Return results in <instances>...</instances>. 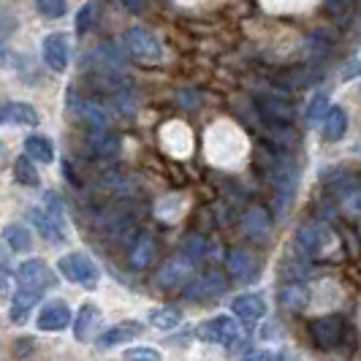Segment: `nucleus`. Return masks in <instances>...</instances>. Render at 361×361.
<instances>
[{"instance_id": "1", "label": "nucleus", "mask_w": 361, "mask_h": 361, "mask_svg": "<svg viewBox=\"0 0 361 361\" xmlns=\"http://www.w3.org/2000/svg\"><path fill=\"white\" fill-rule=\"evenodd\" d=\"M57 269L66 280H71L82 288H95L101 280V271L87 253H68L57 261Z\"/></svg>"}, {"instance_id": "2", "label": "nucleus", "mask_w": 361, "mask_h": 361, "mask_svg": "<svg viewBox=\"0 0 361 361\" xmlns=\"http://www.w3.org/2000/svg\"><path fill=\"white\" fill-rule=\"evenodd\" d=\"M196 334L201 343L223 345V348H234L236 343H242V326L231 315H215V318L204 321Z\"/></svg>"}, {"instance_id": "3", "label": "nucleus", "mask_w": 361, "mask_h": 361, "mask_svg": "<svg viewBox=\"0 0 361 361\" xmlns=\"http://www.w3.org/2000/svg\"><path fill=\"white\" fill-rule=\"evenodd\" d=\"M126 49L133 57H139L142 63H158L163 57L161 41L155 38L152 30H147L142 25H133L126 30Z\"/></svg>"}, {"instance_id": "4", "label": "nucleus", "mask_w": 361, "mask_h": 361, "mask_svg": "<svg viewBox=\"0 0 361 361\" xmlns=\"http://www.w3.org/2000/svg\"><path fill=\"white\" fill-rule=\"evenodd\" d=\"M296 242H299V247H302L307 255L318 258V255H324L326 250H329L331 231L326 228L321 220H307V223H302V226H299V231H296Z\"/></svg>"}, {"instance_id": "5", "label": "nucleus", "mask_w": 361, "mask_h": 361, "mask_svg": "<svg viewBox=\"0 0 361 361\" xmlns=\"http://www.w3.org/2000/svg\"><path fill=\"white\" fill-rule=\"evenodd\" d=\"M49 283H52V269H49L41 258H30V261H25V264L17 269L19 288L41 293V290L49 288Z\"/></svg>"}, {"instance_id": "6", "label": "nucleus", "mask_w": 361, "mask_h": 361, "mask_svg": "<svg viewBox=\"0 0 361 361\" xmlns=\"http://www.w3.org/2000/svg\"><path fill=\"white\" fill-rule=\"evenodd\" d=\"M190 271H193V258L188 253H180V255H171L166 264L161 267V271H158V286L166 290L171 288H180L182 283L190 277Z\"/></svg>"}, {"instance_id": "7", "label": "nucleus", "mask_w": 361, "mask_h": 361, "mask_svg": "<svg viewBox=\"0 0 361 361\" xmlns=\"http://www.w3.org/2000/svg\"><path fill=\"white\" fill-rule=\"evenodd\" d=\"M345 331V324L340 315H326L310 324V334H312V343L318 345L321 350H331L340 345V337Z\"/></svg>"}, {"instance_id": "8", "label": "nucleus", "mask_w": 361, "mask_h": 361, "mask_svg": "<svg viewBox=\"0 0 361 361\" xmlns=\"http://www.w3.org/2000/svg\"><path fill=\"white\" fill-rule=\"evenodd\" d=\"M41 57L44 63L52 68V71L63 73L68 68V60H71V47H68V36L66 33H52V36L44 38L41 44Z\"/></svg>"}, {"instance_id": "9", "label": "nucleus", "mask_w": 361, "mask_h": 361, "mask_svg": "<svg viewBox=\"0 0 361 361\" xmlns=\"http://www.w3.org/2000/svg\"><path fill=\"white\" fill-rule=\"evenodd\" d=\"M226 288H228L226 274H220V271H207V274L196 277V280L185 288V296L193 299V302H204V299H215L220 293H226Z\"/></svg>"}, {"instance_id": "10", "label": "nucleus", "mask_w": 361, "mask_h": 361, "mask_svg": "<svg viewBox=\"0 0 361 361\" xmlns=\"http://www.w3.org/2000/svg\"><path fill=\"white\" fill-rule=\"evenodd\" d=\"M30 223H33V228H36L38 234L44 236L47 242H52V245H60L66 239V234H63V217L49 212V209L33 207L30 209Z\"/></svg>"}, {"instance_id": "11", "label": "nucleus", "mask_w": 361, "mask_h": 361, "mask_svg": "<svg viewBox=\"0 0 361 361\" xmlns=\"http://www.w3.org/2000/svg\"><path fill=\"white\" fill-rule=\"evenodd\" d=\"M155 258H158V242L149 234L136 236L133 245H130V250H128V264H130V269H136V271L147 269V267L155 264Z\"/></svg>"}, {"instance_id": "12", "label": "nucleus", "mask_w": 361, "mask_h": 361, "mask_svg": "<svg viewBox=\"0 0 361 361\" xmlns=\"http://www.w3.org/2000/svg\"><path fill=\"white\" fill-rule=\"evenodd\" d=\"M41 117L30 104L25 101H8V104H0V126H38Z\"/></svg>"}, {"instance_id": "13", "label": "nucleus", "mask_w": 361, "mask_h": 361, "mask_svg": "<svg viewBox=\"0 0 361 361\" xmlns=\"http://www.w3.org/2000/svg\"><path fill=\"white\" fill-rule=\"evenodd\" d=\"M231 310L242 324H258L267 315V302L261 293H242L231 302Z\"/></svg>"}, {"instance_id": "14", "label": "nucleus", "mask_w": 361, "mask_h": 361, "mask_svg": "<svg viewBox=\"0 0 361 361\" xmlns=\"http://www.w3.org/2000/svg\"><path fill=\"white\" fill-rule=\"evenodd\" d=\"M258 111L269 126H290L296 117V111L286 98H271V95L258 101Z\"/></svg>"}, {"instance_id": "15", "label": "nucleus", "mask_w": 361, "mask_h": 361, "mask_svg": "<svg viewBox=\"0 0 361 361\" xmlns=\"http://www.w3.org/2000/svg\"><path fill=\"white\" fill-rule=\"evenodd\" d=\"M71 109L76 111V117H79L82 123H87L90 128L111 126L109 111L101 106V104H95V101H85V98H79V95H71Z\"/></svg>"}, {"instance_id": "16", "label": "nucleus", "mask_w": 361, "mask_h": 361, "mask_svg": "<svg viewBox=\"0 0 361 361\" xmlns=\"http://www.w3.org/2000/svg\"><path fill=\"white\" fill-rule=\"evenodd\" d=\"M142 334H145V326L139 324V321H123V324L111 326L109 331H104V334L98 337V345H101V348H114V345L133 343V340L142 337Z\"/></svg>"}, {"instance_id": "17", "label": "nucleus", "mask_w": 361, "mask_h": 361, "mask_svg": "<svg viewBox=\"0 0 361 361\" xmlns=\"http://www.w3.org/2000/svg\"><path fill=\"white\" fill-rule=\"evenodd\" d=\"M36 324L41 331H63L71 324V310L66 307L63 302H52V305H47L38 312Z\"/></svg>"}, {"instance_id": "18", "label": "nucleus", "mask_w": 361, "mask_h": 361, "mask_svg": "<svg viewBox=\"0 0 361 361\" xmlns=\"http://www.w3.org/2000/svg\"><path fill=\"white\" fill-rule=\"evenodd\" d=\"M87 147L95 158H114L120 152V139L109 130V128H90V136H87Z\"/></svg>"}, {"instance_id": "19", "label": "nucleus", "mask_w": 361, "mask_h": 361, "mask_svg": "<svg viewBox=\"0 0 361 361\" xmlns=\"http://www.w3.org/2000/svg\"><path fill=\"white\" fill-rule=\"evenodd\" d=\"M242 226H245V234L250 236V239H255V242H267L269 239L271 220H269V212L261 209V207L247 209L245 217H242Z\"/></svg>"}, {"instance_id": "20", "label": "nucleus", "mask_w": 361, "mask_h": 361, "mask_svg": "<svg viewBox=\"0 0 361 361\" xmlns=\"http://www.w3.org/2000/svg\"><path fill=\"white\" fill-rule=\"evenodd\" d=\"M226 271L236 280H253L255 271H258V261L247 250H231L226 258Z\"/></svg>"}, {"instance_id": "21", "label": "nucleus", "mask_w": 361, "mask_h": 361, "mask_svg": "<svg viewBox=\"0 0 361 361\" xmlns=\"http://www.w3.org/2000/svg\"><path fill=\"white\" fill-rule=\"evenodd\" d=\"M98 318H101V310L95 307V305H82L79 312L73 315V337L79 340V343H87L92 337V331H95V326H98Z\"/></svg>"}, {"instance_id": "22", "label": "nucleus", "mask_w": 361, "mask_h": 361, "mask_svg": "<svg viewBox=\"0 0 361 361\" xmlns=\"http://www.w3.org/2000/svg\"><path fill=\"white\" fill-rule=\"evenodd\" d=\"M321 130H324V136L329 142H340L345 133H348V111L343 106H331L326 111Z\"/></svg>"}, {"instance_id": "23", "label": "nucleus", "mask_w": 361, "mask_h": 361, "mask_svg": "<svg viewBox=\"0 0 361 361\" xmlns=\"http://www.w3.org/2000/svg\"><path fill=\"white\" fill-rule=\"evenodd\" d=\"M38 299H41V293H36V290L19 288L17 293H14V299H11V310H8L11 321H14V324H25V321L30 318V310L38 305Z\"/></svg>"}, {"instance_id": "24", "label": "nucleus", "mask_w": 361, "mask_h": 361, "mask_svg": "<svg viewBox=\"0 0 361 361\" xmlns=\"http://www.w3.org/2000/svg\"><path fill=\"white\" fill-rule=\"evenodd\" d=\"M337 209L348 220H361V185H345L337 193Z\"/></svg>"}, {"instance_id": "25", "label": "nucleus", "mask_w": 361, "mask_h": 361, "mask_svg": "<svg viewBox=\"0 0 361 361\" xmlns=\"http://www.w3.org/2000/svg\"><path fill=\"white\" fill-rule=\"evenodd\" d=\"M3 239H6V245H8L14 253H30V247H33V234H30V228L22 226V223H8V226L3 228Z\"/></svg>"}, {"instance_id": "26", "label": "nucleus", "mask_w": 361, "mask_h": 361, "mask_svg": "<svg viewBox=\"0 0 361 361\" xmlns=\"http://www.w3.org/2000/svg\"><path fill=\"white\" fill-rule=\"evenodd\" d=\"M307 302H310L307 288L302 283H296V280H290L288 286L280 290V305L288 310V312H302V310L307 307Z\"/></svg>"}, {"instance_id": "27", "label": "nucleus", "mask_w": 361, "mask_h": 361, "mask_svg": "<svg viewBox=\"0 0 361 361\" xmlns=\"http://www.w3.org/2000/svg\"><path fill=\"white\" fill-rule=\"evenodd\" d=\"M14 180L19 185H25V188H38L41 185V177H38L36 166H33V158L27 152L19 155L17 161H14Z\"/></svg>"}, {"instance_id": "28", "label": "nucleus", "mask_w": 361, "mask_h": 361, "mask_svg": "<svg viewBox=\"0 0 361 361\" xmlns=\"http://www.w3.org/2000/svg\"><path fill=\"white\" fill-rule=\"evenodd\" d=\"M25 149H27V155L38 163L54 161V145L47 136H27V139H25Z\"/></svg>"}, {"instance_id": "29", "label": "nucleus", "mask_w": 361, "mask_h": 361, "mask_svg": "<svg viewBox=\"0 0 361 361\" xmlns=\"http://www.w3.org/2000/svg\"><path fill=\"white\" fill-rule=\"evenodd\" d=\"M180 324H182V312L177 307H171V305L149 312V326H155L161 331H171V329H177Z\"/></svg>"}, {"instance_id": "30", "label": "nucleus", "mask_w": 361, "mask_h": 361, "mask_svg": "<svg viewBox=\"0 0 361 361\" xmlns=\"http://www.w3.org/2000/svg\"><path fill=\"white\" fill-rule=\"evenodd\" d=\"M329 109H331L329 106V92H315L312 101L307 104V109H305V120H307L310 126H318V123H324Z\"/></svg>"}, {"instance_id": "31", "label": "nucleus", "mask_w": 361, "mask_h": 361, "mask_svg": "<svg viewBox=\"0 0 361 361\" xmlns=\"http://www.w3.org/2000/svg\"><path fill=\"white\" fill-rule=\"evenodd\" d=\"M315 76H318L315 68H290V71L283 76V85L290 87V90H302V87H307V85L315 82Z\"/></svg>"}, {"instance_id": "32", "label": "nucleus", "mask_w": 361, "mask_h": 361, "mask_svg": "<svg viewBox=\"0 0 361 361\" xmlns=\"http://www.w3.org/2000/svg\"><path fill=\"white\" fill-rule=\"evenodd\" d=\"M36 8L41 17L60 19V17H66L68 3H66V0H36Z\"/></svg>"}, {"instance_id": "33", "label": "nucleus", "mask_w": 361, "mask_h": 361, "mask_svg": "<svg viewBox=\"0 0 361 361\" xmlns=\"http://www.w3.org/2000/svg\"><path fill=\"white\" fill-rule=\"evenodd\" d=\"M326 11L337 19H348L353 14V0H326Z\"/></svg>"}, {"instance_id": "34", "label": "nucleus", "mask_w": 361, "mask_h": 361, "mask_svg": "<svg viewBox=\"0 0 361 361\" xmlns=\"http://www.w3.org/2000/svg\"><path fill=\"white\" fill-rule=\"evenodd\" d=\"M126 359L130 361H158L161 359V350H152V348H128L126 353H123Z\"/></svg>"}, {"instance_id": "35", "label": "nucleus", "mask_w": 361, "mask_h": 361, "mask_svg": "<svg viewBox=\"0 0 361 361\" xmlns=\"http://www.w3.org/2000/svg\"><path fill=\"white\" fill-rule=\"evenodd\" d=\"M95 6H85L79 14H76V33L82 36V33H87V27H90L92 22H95Z\"/></svg>"}, {"instance_id": "36", "label": "nucleus", "mask_w": 361, "mask_h": 361, "mask_svg": "<svg viewBox=\"0 0 361 361\" xmlns=\"http://www.w3.org/2000/svg\"><path fill=\"white\" fill-rule=\"evenodd\" d=\"M17 27V19L11 17V14H6L3 8H0V47H3V41H6V36L11 33Z\"/></svg>"}, {"instance_id": "37", "label": "nucleus", "mask_w": 361, "mask_h": 361, "mask_svg": "<svg viewBox=\"0 0 361 361\" xmlns=\"http://www.w3.org/2000/svg\"><path fill=\"white\" fill-rule=\"evenodd\" d=\"M204 250H207L204 239H199V236H193V239L188 242V250H185V253L190 255V258H201V255H204Z\"/></svg>"}, {"instance_id": "38", "label": "nucleus", "mask_w": 361, "mask_h": 361, "mask_svg": "<svg viewBox=\"0 0 361 361\" xmlns=\"http://www.w3.org/2000/svg\"><path fill=\"white\" fill-rule=\"evenodd\" d=\"M345 242H348V247H350V255L361 253V245H359V239L353 236V231H345Z\"/></svg>"}, {"instance_id": "39", "label": "nucleus", "mask_w": 361, "mask_h": 361, "mask_svg": "<svg viewBox=\"0 0 361 361\" xmlns=\"http://www.w3.org/2000/svg\"><path fill=\"white\" fill-rule=\"evenodd\" d=\"M6 277H8V274H6V269H0V290L6 288Z\"/></svg>"}, {"instance_id": "40", "label": "nucleus", "mask_w": 361, "mask_h": 361, "mask_svg": "<svg viewBox=\"0 0 361 361\" xmlns=\"http://www.w3.org/2000/svg\"><path fill=\"white\" fill-rule=\"evenodd\" d=\"M353 3H361V0H353Z\"/></svg>"}]
</instances>
